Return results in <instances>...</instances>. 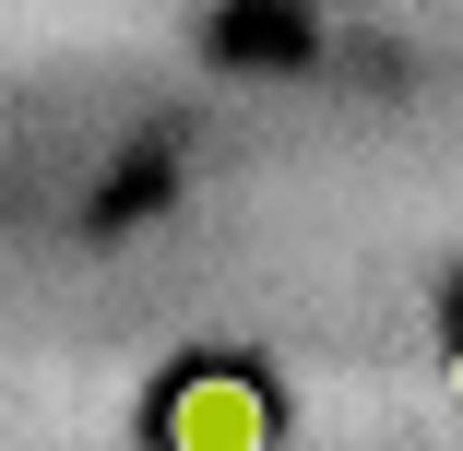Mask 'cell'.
Wrapping results in <instances>:
<instances>
[{"mask_svg": "<svg viewBox=\"0 0 463 451\" xmlns=\"http://www.w3.org/2000/svg\"><path fill=\"white\" fill-rule=\"evenodd\" d=\"M166 451H273V392L250 369H191L166 392Z\"/></svg>", "mask_w": 463, "mask_h": 451, "instance_id": "cell-1", "label": "cell"}, {"mask_svg": "<svg viewBox=\"0 0 463 451\" xmlns=\"http://www.w3.org/2000/svg\"><path fill=\"white\" fill-rule=\"evenodd\" d=\"M451 404H463V344H451Z\"/></svg>", "mask_w": 463, "mask_h": 451, "instance_id": "cell-2", "label": "cell"}]
</instances>
